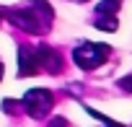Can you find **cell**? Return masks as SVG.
<instances>
[{
  "mask_svg": "<svg viewBox=\"0 0 132 127\" xmlns=\"http://www.w3.org/2000/svg\"><path fill=\"white\" fill-rule=\"evenodd\" d=\"M73 60L80 70H96L109 60V47L106 44H96V42H86L78 44L73 49Z\"/></svg>",
  "mask_w": 132,
  "mask_h": 127,
  "instance_id": "1",
  "label": "cell"
},
{
  "mask_svg": "<svg viewBox=\"0 0 132 127\" xmlns=\"http://www.w3.org/2000/svg\"><path fill=\"white\" fill-rule=\"evenodd\" d=\"M52 91H47V88H31V91H26V96L21 99V106L34 117V119H42L49 109H52Z\"/></svg>",
  "mask_w": 132,
  "mask_h": 127,
  "instance_id": "2",
  "label": "cell"
},
{
  "mask_svg": "<svg viewBox=\"0 0 132 127\" xmlns=\"http://www.w3.org/2000/svg\"><path fill=\"white\" fill-rule=\"evenodd\" d=\"M36 62H39V68H44L47 73H52V75H57V73H62V54L57 52V49H52V47H47V44H39V49H36Z\"/></svg>",
  "mask_w": 132,
  "mask_h": 127,
  "instance_id": "3",
  "label": "cell"
},
{
  "mask_svg": "<svg viewBox=\"0 0 132 127\" xmlns=\"http://www.w3.org/2000/svg\"><path fill=\"white\" fill-rule=\"evenodd\" d=\"M36 73H39L36 52H31L29 47H18V75H36Z\"/></svg>",
  "mask_w": 132,
  "mask_h": 127,
  "instance_id": "4",
  "label": "cell"
},
{
  "mask_svg": "<svg viewBox=\"0 0 132 127\" xmlns=\"http://www.w3.org/2000/svg\"><path fill=\"white\" fill-rule=\"evenodd\" d=\"M93 26L101 29V31H117V26H119L117 13H98L96 21H93Z\"/></svg>",
  "mask_w": 132,
  "mask_h": 127,
  "instance_id": "5",
  "label": "cell"
},
{
  "mask_svg": "<svg viewBox=\"0 0 132 127\" xmlns=\"http://www.w3.org/2000/svg\"><path fill=\"white\" fill-rule=\"evenodd\" d=\"M119 5H122V0H101L98 8H96V13H117Z\"/></svg>",
  "mask_w": 132,
  "mask_h": 127,
  "instance_id": "6",
  "label": "cell"
},
{
  "mask_svg": "<svg viewBox=\"0 0 132 127\" xmlns=\"http://www.w3.org/2000/svg\"><path fill=\"white\" fill-rule=\"evenodd\" d=\"M18 101H13V99H5L3 101V112H8V114H18Z\"/></svg>",
  "mask_w": 132,
  "mask_h": 127,
  "instance_id": "7",
  "label": "cell"
},
{
  "mask_svg": "<svg viewBox=\"0 0 132 127\" xmlns=\"http://www.w3.org/2000/svg\"><path fill=\"white\" fill-rule=\"evenodd\" d=\"M119 86H122L124 91H132V75H129V78H122V81H119Z\"/></svg>",
  "mask_w": 132,
  "mask_h": 127,
  "instance_id": "8",
  "label": "cell"
},
{
  "mask_svg": "<svg viewBox=\"0 0 132 127\" xmlns=\"http://www.w3.org/2000/svg\"><path fill=\"white\" fill-rule=\"evenodd\" d=\"M3 16H5V11H3V8H0V21H3Z\"/></svg>",
  "mask_w": 132,
  "mask_h": 127,
  "instance_id": "9",
  "label": "cell"
},
{
  "mask_svg": "<svg viewBox=\"0 0 132 127\" xmlns=\"http://www.w3.org/2000/svg\"><path fill=\"white\" fill-rule=\"evenodd\" d=\"M73 3H88V0H73Z\"/></svg>",
  "mask_w": 132,
  "mask_h": 127,
  "instance_id": "10",
  "label": "cell"
},
{
  "mask_svg": "<svg viewBox=\"0 0 132 127\" xmlns=\"http://www.w3.org/2000/svg\"><path fill=\"white\" fill-rule=\"evenodd\" d=\"M0 78H3V65H0Z\"/></svg>",
  "mask_w": 132,
  "mask_h": 127,
  "instance_id": "11",
  "label": "cell"
}]
</instances>
